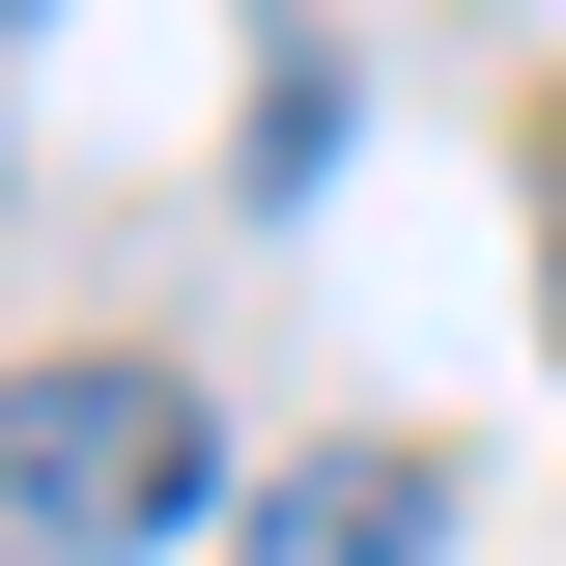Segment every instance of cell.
I'll list each match as a JSON object with an SVG mask.
<instances>
[{
    "instance_id": "cell-4",
    "label": "cell",
    "mask_w": 566,
    "mask_h": 566,
    "mask_svg": "<svg viewBox=\"0 0 566 566\" xmlns=\"http://www.w3.org/2000/svg\"><path fill=\"white\" fill-rule=\"evenodd\" d=\"M0 29H29V0H0Z\"/></svg>"
},
{
    "instance_id": "cell-2",
    "label": "cell",
    "mask_w": 566,
    "mask_h": 566,
    "mask_svg": "<svg viewBox=\"0 0 566 566\" xmlns=\"http://www.w3.org/2000/svg\"><path fill=\"white\" fill-rule=\"evenodd\" d=\"M424 538H453L424 453H283V482L227 510V566H424Z\"/></svg>"
},
{
    "instance_id": "cell-3",
    "label": "cell",
    "mask_w": 566,
    "mask_h": 566,
    "mask_svg": "<svg viewBox=\"0 0 566 566\" xmlns=\"http://www.w3.org/2000/svg\"><path fill=\"white\" fill-rule=\"evenodd\" d=\"M0 566H57V538H0Z\"/></svg>"
},
{
    "instance_id": "cell-1",
    "label": "cell",
    "mask_w": 566,
    "mask_h": 566,
    "mask_svg": "<svg viewBox=\"0 0 566 566\" xmlns=\"http://www.w3.org/2000/svg\"><path fill=\"white\" fill-rule=\"evenodd\" d=\"M199 510H227V424L170 397V368H29V397H0V538L114 566V538H199Z\"/></svg>"
}]
</instances>
